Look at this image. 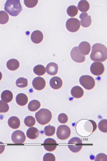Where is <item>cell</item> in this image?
<instances>
[{
	"mask_svg": "<svg viewBox=\"0 0 107 161\" xmlns=\"http://www.w3.org/2000/svg\"><path fill=\"white\" fill-rule=\"evenodd\" d=\"M90 56L91 60L94 61H105L107 58L106 47L100 43L94 44L92 46Z\"/></svg>",
	"mask_w": 107,
	"mask_h": 161,
	"instance_id": "obj_1",
	"label": "cell"
},
{
	"mask_svg": "<svg viewBox=\"0 0 107 161\" xmlns=\"http://www.w3.org/2000/svg\"><path fill=\"white\" fill-rule=\"evenodd\" d=\"M4 10L13 16H18L22 10L19 0H7L4 4Z\"/></svg>",
	"mask_w": 107,
	"mask_h": 161,
	"instance_id": "obj_2",
	"label": "cell"
},
{
	"mask_svg": "<svg viewBox=\"0 0 107 161\" xmlns=\"http://www.w3.org/2000/svg\"><path fill=\"white\" fill-rule=\"evenodd\" d=\"M52 116L51 111L46 108H41L35 114L37 121L41 125H45L49 122Z\"/></svg>",
	"mask_w": 107,
	"mask_h": 161,
	"instance_id": "obj_3",
	"label": "cell"
},
{
	"mask_svg": "<svg viewBox=\"0 0 107 161\" xmlns=\"http://www.w3.org/2000/svg\"><path fill=\"white\" fill-rule=\"evenodd\" d=\"M68 147L72 152L76 153L80 151L82 147V142L81 139L77 137L71 138L68 141Z\"/></svg>",
	"mask_w": 107,
	"mask_h": 161,
	"instance_id": "obj_4",
	"label": "cell"
},
{
	"mask_svg": "<svg viewBox=\"0 0 107 161\" xmlns=\"http://www.w3.org/2000/svg\"><path fill=\"white\" fill-rule=\"evenodd\" d=\"M70 129L66 125H60L58 126L56 130V136L60 140L67 139L70 137Z\"/></svg>",
	"mask_w": 107,
	"mask_h": 161,
	"instance_id": "obj_5",
	"label": "cell"
},
{
	"mask_svg": "<svg viewBox=\"0 0 107 161\" xmlns=\"http://www.w3.org/2000/svg\"><path fill=\"white\" fill-rule=\"evenodd\" d=\"M80 84L84 88L88 90L92 89L95 85V81L93 78L88 75H84L81 76L79 79Z\"/></svg>",
	"mask_w": 107,
	"mask_h": 161,
	"instance_id": "obj_6",
	"label": "cell"
},
{
	"mask_svg": "<svg viewBox=\"0 0 107 161\" xmlns=\"http://www.w3.org/2000/svg\"><path fill=\"white\" fill-rule=\"evenodd\" d=\"M66 27L69 32L72 33L77 31L79 29L80 24L79 21L75 18H70L66 22Z\"/></svg>",
	"mask_w": 107,
	"mask_h": 161,
	"instance_id": "obj_7",
	"label": "cell"
},
{
	"mask_svg": "<svg viewBox=\"0 0 107 161\" xmlns=\"http://www.w3.org/2000/svg\"><path fill=\"white\" fill-rule=\"evenodd\" d=\"M104 67L103 64L100 62H93L90 67V71L93 75L98 76L102 75L104 72Z\"/></svg>",
	"mask_w": 107,
	"mask_h": 161,
	"instance_id": "obj_8",
	"label": "cell"
},
{
	"mask_svg": "<svg viewBox=\"0 0 107 161\" xmlns=\"http://www.w3.org/2000/svg\"><path fill=\"white\" fill-rule=\"evenodd\" d=\"M26 139V137L24 133L19 130L15 131L11 135L12 140L15 144H22L25 142Z\"/></svg>",
	"mask_w": 107,
	"mask_h": 161,
	"instance_id": "obj_9",
	"label": "cell"
},
{
	"mask_svg": "<svg viewBox=\"0 0 107 161\" xmlns=\"http://www.w3.org/2000/svg\"><path fill=\"white\" fill-rule=\"evenodd\" d=\"M70 55L72 59L77 63H82L85 60V57L79 51L77 46L73 47L71 50Z\"/></svg>",
	"mask_w": 107,
	"mask_h": 161,
	"instance_id": "obj_10",
	"label": "cell"
},
{
	"mask_svg": "<svg viewBox=\"0 0 107 161\" xmlns=\"http://www.w3.org/2000/svg\"><path fill=\"white\" fill-rule=\"evenodd\" d=\"M43 145L45 150L50 152L54 151L56 149L57 144L54 139L48 138L45 140Z\"/></svg>",
	"mask_w": 107,
	"mask_h": 161,
	"instance_id": "obj_11",
	"label": "cell"
},
{
	"mask_svg": "<svg viewBox=\"0 0 107 161\" xmlns=\"http://www.w3.org/2000/svg\"><path fill=\"white\" fill-rule=\"evenodd\" d=\"M46 83L45 79L41 77L35 78L32 82V85L34 88L37 90L43 89L45 86Z\"/></svg>",
	"mask_w": 107,
	"mask_h": 161,
	"instance_id": "obj_12",
	"label": "cell"
},
{
	"mask_svg": "<svg viewBox=\"0 0 107 161\" xmlns=\"http://www.w3.org/2000/svg\"><path fill=\"white\" fill-rule=\"evenodd\" d=\"M81 26L84 27H87L90 26L92 20L91 17L86 13H82L79 15Z\"/></svg>",
	"mask_w": 107,
	"mask_h": 161,
	"instance_id": "obj_13",
	"label": "cell"
},
{
	"mask_svg": "<svg viewBox=\"0 0 107 161\" xmlns=\"http://www.w3.org/2000/svg\"><path fill=\"white\" fill-rule=\"evenodd\" d=\"M78 48L79 51L82 55H86L90 52L91 46L88 42L83 41L79 44Z\"/></svg>",
	"mask_w": 107,
	"mask_h": 161,
	"instance_id": "obj_14",
	"label": "cell"
},
{
	"mask_svg": "<svg viewBox=\"0 0 107 161\" xmlns=\"http://www.w3.org/2000/svg\"><path fill=\"white\" fill-rule=\"evenodd\" d=\"M43 35L42 32L39 30H35L32 33L31 39L34 43L38 44L40 43L43 39Z\"/></svg>",
	"mask_w": 107,
	"mask_h": 161,
	"instance_id": "obj_15",
	"label": "cell"
},
{
	"mask_svg": "<svg viewBox=\"0 0 107 161\" xmlns=\"http://www.w3.org/2000/svg\"><path fill=\"white\" fill-rule=\"evenodd\" d=\"M49 84L51 87L53 89H58L62 87V81L60 77L54 76L50 79Z\"/></svg>",
	"mask_w": 107,
	"mask_h": 161,
	"instance_id": "obj_16",
	"label": "cell"
},
{
	"mask_svg": "<svg viewBox=\"0 0 107 161\" xmlns=\"http://www.w3.org/2000/svg\"><path fill=\"white\" fill-rule=\"evenodd\" d=\"M58 67L57 64L51 62L48 63L46 67L47 73L51 75H56L58 70Z\"/></svg>",
	"mask_w": 107,
	"mask_h": 161,
	"instance_id": "obj_17",
	"label": "cell"
},
{
	"mask_svg": "<svg viewBox=\"0 0 107 161\" xmlns=\"http://www.w3.org/2000/svg\"><path fill=\"white\" fill-rule=\"evenodd\" d=\"M70 93L72 96L75 98H80L84 94L83 89L78 86H75L73 87L71 89Z\"/></svg>",
	"mask_w": 107,
	"mask_h": 161,
	"instance_id": "obj_18",
	"label": "cell"
},
{
	"mask_svg": "<svg viewBox=\"0 0 107 161\" xmlns=\"http://www.w3.org/2000/svg\"><path fill=\"white\" fill-rule=\"evenodd\" d=\"M97 125L95 122L92 120H88L84 124L85 130L89 132L92 133L95 131Z\"/></svg>",
	"mask_w": 107,
	"mask_h": 161,
	"instance_id": "obj_19",
	"label": "cell"
},
{
	"mask_svg": "<svg viewBox=\"0 0 107 161\" xmlns=\"http://www.w3.org/2000/svg\"><path fill=\"white\" fill-rule=\"evenodd\" d=\"M8 124L11 128L16 129L19 127L20 121L19 119L17 116H12L9 119Z\"/></svg>",
	"mask_w": 107,
	"mask_h": 161,
	"instance_id": "obj_20",
	"label": "cell"
},
{
	"mask_svg": "<svg viewBox=\"0 0 107 161\" xmlns=\"http://www.w3.org/2000/svg\"><path fill=\"white\" fill-rule=\"evenodd\" d=\"M39 132L38 129L34 127H31L27 130L26 135L27 137L30 139H34L39 136Z\"/></svg>",
	"mask_w": 107,
	"mask_h": 161,
	"instance_id": "obj_21",
	"label": "cell"
},
{
	"mask_svg": "<svg viewBox=\"0 0 107 161\" xmlns=\"http://www.w3.org/2000/svg\"><path fill=\"white\" fill-rule=\"evenodd\" d=\"M7 67L10 70L14 71L16 70L19 67V61L16 59H11L9 60L7 62Z\"/></svg>",
	"mask_w": 107,
	"mask_h": 161,
	"instance_id": "obj_22",
	"label": "cell"
},
{
	"mask_svg": "<svg viewBox=\"0 0 107 161\" xmlns=\"http://www.w3.org/2000/svg\"><path fill=\"white\" fill-rule=\"evenodd\" d=\"M15 100L18 104L23 106L25 105L27 103L28 98L25 94L19 93L17 95Z\"/></svg>",
	"mask_w": 107,
	"mask_h": 161,
	"instance_id": "obj_23",
	"label": "cell"
},
{
	"mask_svg": "<svg viewBox=\"0 0 107 161\" xmlns=\"http://www.w3.org/2000/svg\"><path fill=\"white\" fill-rule=\"evenodd\" d=\"M13 95L12 93L8 90H5L3 91L1 94V99L2 101L9 103L12 99Z\"/></svg>",
	"mask_w": 107,
	"mask_h": 161,
	"instance_id": "obj_24",
	"label": "cell"
},
{
	"mask_svg": "<svg viewBox=\"0 0 107 161\" xmlns=\"http://www.w3.org/2000/svg\"><path fill=\"white\" fill-rule=\"evenodd\" d=\"M77 7L78 9L81 12L86 13L89 9V4L86 0H81L79 2Z\"/></svg>",
	"mask_w": 107,
	"mask_h": 161,
	"instance_id": "obj_25",
	"label": "cell"
},
{
	"mask_svg": "<svg viewBox=\"0 0 107 161\" xmlns=\"http://www.w3.org/2000/svg\"><path fill=\"white\" fill-rule=\"evenodd\" d=\"M40 105L39 101L37 100H33L29 102L28 105V108L30 111H35L39 108Z\"/></svg>",
	"mask_w": 107,
	"mask_h": 161,
	"instance_id": "obj_26",
	"label": "cell"
},
{
	"mask_svg": "<svg viewBox=\"0 0 107 161\" xmlns=\"http://www.w3.org/2000/svg\"><path fill=\"white\" fill-rule=\"evenodd\" d=\"M33 70L34 73L39 76L43 75L46 72L45 67L41 65H36L33 68Z\"/></svg>",
	"mask_w": 107,
	"mask_h": 161,
	"instance_id": "obj_27",
	"label": "cell"
},
{
	"mask_svg": "<svg viewBox=\"0 0 107 161\" xmlns=\"http://www.w3.org/2000/svg\"><path fill=\"white\" fill-rule=\"evenodd\" d=\"M55 130V127L49 125L45 127L44 129V133L47 136H51L54 134Z\"/></svg>",
	"mask_w": 107,
	"mask_h": 161,
	"instance_id": "obj_28",
	"label": "cell"
},
{
	"mask_svg": "<svg viewBox=\"0 0 107 161\" xmlns=\"http://www.w3.org/2000/svg\"><path fill=\"white\" fill-rule=\"evenodd\" d=\"M67 13L69 16L73 17L77 15L78 13V9L75 6L70 5L67 8Z\"/></svg>",
	"mask_w": 107,
	"mask_h": 161,
	"instance_id": "obj_29",
	"label": "cell"
},
{
	"mask_svg": "<svg viewBox=\"0 0 107 161\" xmlns=\"http://www.w3.org/2000/svg\"><path fill=\"white\" fill-rule=\"evenodd\" d=\"M98 127L99 130L103 133L107 132V120H101L98 123Z\"/></svg>",
	"mask_w": 107,
	"mask_h": 161,
	"instance_id": "obj_30",
	"label": "cell"
},
{
	"mask_svg": "<svg viewBox=\"0 0 107 161\" xmlns=\"http://www.w3.org/2000/svg\"><path fill=\"white\" fill-rule=\"evenodd\" d=\"M16 86L19 88H23L26 87L28 85V80L23 77H20L16 81Z\"/></svg>",
	"mask_w": 107,
	"mask_h": 161,
	"instance_id": "obj_31",
	"label": "cell"
},
{
	"mask_svg": "<svg viewBox=\"0 0 107 161\" xmlns=\"http://www.w3.org/2000/svg\"><path fill=\"white\" fill-rule=\"evenodd\" d=\"M9 20L8 14L4 11H0V24H5L8 22Z\"/></svg>",
	"mask_w": 107,
	"mask_h": 161,
	"instance_id": "obj_32",
	"label": "cell"
},
{
	"mask_svg": "<svg viewBox=\"0 0 107 161\" xmlns=\"http://www.w3.org/2000/svg\"><path fill=\"white\" fill-rule=\"evenodd\" d=\"M24 121L25 125L29 127L34 126L36 122L34 118L31 116H26L24 119Z\"/></svg>",
	"mask_w": 107,
	"mask_h": 161,
	"instance_id": "obj_33",
	"label": "cell"
},
{
	"mask_svg": "<svg viewBox=\"0 0 107 161\" xmlns=\"http://www.w3.org/2000/svg\"><path fill=\"white\" fill-rule=\"evenodd\" d=\"M68 119V116L65 113H61L58 116V121L61 123L65 124L67 122Z\"/></svg>",
	"mask_w": 107,
	"mask_h": 161,
	"instance_id": "obj_34",
	"label": "cell"
},
{
	"mask_svg": "<svg viewBox=\"0 0 107 161\" xmlns=\"http://www.w3.org/2000/svg\"><path fill=\"white\" fill-rule=\"evenodd\" d=\"M9 109L8 104L0 100V113H6L9 111Z\"/></svg>",
	"mask_w": 107,
	"mask_h": 161,
	"instance_id": "obj_35",
	"label": "cell"
},
{
	"mask_svg": "<svg viewBox=\"0 0 107 161\" xmlns=\"http://www.w3.org/2000/svg\"><path fill=\"white\" fill-rule=\"evenodd\" d=\"M38 0H24V4L27 7L32 8L34 7L37 4Z\"/></svg>",
	"mask_w": 107,
	"mask_h": 161,
	"instance_id": "obj_36",
	"label": "cell"
},
{
	"mask_svg": "<svg viewBox=\"0 0 107 161\" xmlns=\"http://www.w3.org/2000/svg\"><path fill=\"white\" fill-rule=\"evenodd\" d=\"M55 156L53 154L50 153L45 154L43 158L44 161H55Z\"/></svg>",
	"mask_w": 107,
	"mask_h": 161,
	"instance_id": "obj_37",
	"label": "cell"
},
{
	"mask_svg": "<svg viewBox=\"0 0 107 161\" xmlns=\"http://www.w3.org/2000/svg\"><path fill=\"white\" fill-rule=\"evenodd\" d=\"M95 161H107V156L104 153H100L97 155Z\"/></svg>",
	"mask_w": 107,
	"mask_h": 161,
	"instance_id": "obj_38",
	"label": "cell"
},
{
	"mask_svg": "<svg viewBox=\"0 0 107 161\" xmlns=\"http://www.w3.org/2000/svg\"><path fill=\"white\" fill-rule=\"evenodd\" d=\"M5 146L4 143L0 141V154L2 153L4 150Z\"/></svg>",
	"mask_w": 107,
	"mask_h": 161,
	"instance_id": "obj_39",
	"label": "cell"
},
{
	"mask_svg": "<svg viewBox=\"0 0 107 161\" xmlns=\"http://www.w3.org/2000/svg\"><path fill=\"white\" fill-rule=\"evenodd\" d=\"M2 78V74L1 72L0 71V81L1 80Z\"/></svg>",
	"mask_w": 107,
	"mask_h": 161,
	"instance_id": "obj_40",
	"label": "cell"
}]
</instances>
